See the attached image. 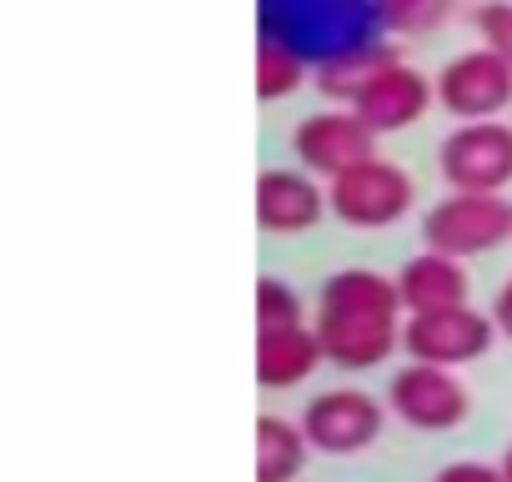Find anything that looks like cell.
I'll list each match as a JSON object with an SVG mask.
<instances>
[{
    "mask_svg": "<svg viewBox=\"0 0 512 482\" xmlns=\"http://www.w3.org/2000/svg\"><path fill=\"white\" fill-rule=\"evenodd\" d=\"M422 241L447 257H487L512 241V201L502 191H447L422 216Z\"/></svg>",
    "mask_w": 512,
    "mask_h": 482,
    "instance_id": "obj_1",
    "label": "cell"
},
{
    "mask_svg": "<svg viewBox=\"0 0 512 482\" xmlns=\"http://www.w3.org/2000/svg\"><path fill=\"white\" fill-rule=\"evenodd\" d=\"M327 196H332V216L357 226V231H382V226H397L412 201H417V186L412 176L397 166V161H362L352 171H342L337 181H327Z\"/></svg>",
    "mask_w": 512,
    "mask_h": 482,
    "instance_id": "obj_2",
    "label": "cell"
},
{
    "mask_svg": "<svg viewBox=\"0 0 512 482\" xmlns=\"http://www.w3.org/2000/svg\"><path fill=\"white\" fill-rule=\"evenodd\" d=\"M437 171L452 191L512 186V121H457L437 146Z\"/></svg>",
    "mask_w": 512,
    "mask_h": 482,
    "instance_id": "obj_3",
    "label": "cell"
},
{
    "mask_svg": "<svg viewBox=\"0 0 512 482\" xmlns=\"http://www.w3.org/2000/svg\"><path fill=\"white\" fill-rule=\"evenodd\" d=\"M497 337L492 312H472L462 307H442V312H407L402 322V352L412 362H432V367H467L477 357H487Z\"/></svg>",
    "mask_w": 512,
    "mask_h": 482,
    "instance_id": "obj_4",
    "label": "cell"
},
{
    "mask_svg": "<svg viewBox=\"0 0 512 482\" xmlns=\"http://www.w3.org/2000/svg\"><path fill=\"white\" fill-rule=\"evenodd\" d=\"M437 106L457 121H497L512 111V66L492 46H472L437 71Z\"/></svg>",
    "mask_w": 512,
    "mask_h": 482,
    "instance_id": "obj_5",
    "label": "cell"
},
{
    "mask_svg": "<svg viewBox=\"0 0 512 482\" xmlns=\"http://www.w3.org/2000/svg\"><path fill=\"white\" fill-rule=\"evenodd\" d=\"M292 156L312 171V176H327L337 181L342 171L362 166L377 156V131L352 111V106H332V111H317L307 121H297L292 131Z\"/></svg>",
    "mask_w": 512,
    "mask_h": 482,
    "instance_id": "obj_6",
    "label": "cell"
},
{
    "mask_svg": "<svg viewBox=\"0 0 512 482\" xmlns=\"http://www.w3.org/2000/svg\"><path fill=\"white\" fill-rule=\"evenodd\" d=\"M402 312H367V307H317V337L332 367L367 372L382 367L402 347Z\"/></svg>",
    "mask_w": 512,
    "mask_h": 482,
    "instance_id": "obj_7",
    "label": "cell"
},
{
    "mask_svg": "<svg viewBox=\"0 0 512 482\" xmlns=\"http://www.w3.org/2000/svg\"><path fill=\"white\" fill-rule=\"evenodd\" d=\"M387 407L417 432H452L472 402H467V387L457 382L452 367L412 362L387 382Z\"/></svg>",
    "mask_w": 512,
    "mask_h": 482,
    "instance_id": "obj_8",
    "label": "cell"
},
{
    "mask_svg": "<svg viewBox=\"0 0 512 482\" xmlns=\"http://www.w3.org/2000/svg\"><path fill=\"white\" fill-rule=\"evenodd\" d=\"M437 101V76H422L417 66H407L402 56H392L387 66L372 71V81L357 91L352 111L377 131V136H392V131H407L417 126Z\"/></svg>",
    "mask_w": 512,
    "mask_h": 482,
    "instance_id": "obj_9",
    "label": "cell"
},
{
    "mask_svg": "<svg viewBox=\"0 0 512 482\" xmlns=\"http://www.w3.org/2000/svg\"><path fill=\"white\" fill-rule=\"evenodd\" d=\"M302 427H307V442L317 452L352 457V452H367L382 437V402L357 392V387H332V392L307 402Z\"/></svg>",
    "mask_w": 512,
    "mask_h": 482,
    "instance_id": "obj_10",
    "label": "cell"
},
{
    "mask_svg": "<svg viewBox=\"0 0 512 482\" xmlns=\"http://www.w3.org/2000/svg\"><path fill=\"white\" fill-rule=\"evenodd\" d=\"M332 211V196L322 191V176L307 166H267L256 176V226L272 236L312 231Z\"/></svg>",
    "mask_w": 512,
    "mask_h": 482,
    "instance_id": "obj_11",
    "label": "cell"
},
{
    "mask_svg": "<svg viewBox=\"0 0 512 482\" xmlns=\"http://www.w3.org/2000/svg\"><path fill=\"white\" fill-rule=\"evenodd\" d=\"M397 292L407 312H442V307H462L472 292V277L462 267V257L447 252H417L412 262H402L397 272Z\"/></svg>",
    "mask_w": 512,
    "mask_h": 482,
    "instance_id": "obj_12",
    "label": "cell"
},
{
    "mask_svg": "<svg viewBox=\"0 0 512 482\" xmlns=\"http://www.w3.org/2000/svg\"><path fill=\"white\" fill-rule=\"evenodd\" d=\"M322 362H327L322 337H317V327H307V322L282 327V332H256V382L272 387V392L307 382Z\"/></svg>",
    "mask_w": 512,
    "mask_h": 482,
    "instance_id": "obj_13",
    "label": "cell"
},
{
    "mask_svg": "<svg viewBox=\"0 0 512 482\" xmlns=\"http://www.w3.org/2000/svg\"><path fill=\"white\" fill-rule=\"evenodd\" d=\"M397 51L387 46V41H347V46H332L322 61H317V91L327 96V101H337V106H352L357 101V91L372 81V71L377 66H387Z\"/></svg>",
    "mask_w": 512,
    "mask_h": 482,
    "instance_id": "obj_14",
    "label": "cell"
},
{
    "mask_svg": "<svg viewBox=\"0 0 512 482\" xmlns=\"http://www.w3.org/2000/svg\"><path fill=\"white\" fill-rule=\"evenodd\" d=\"M307 427L287 417H256V482H292L307 467Z\"/></svg>",
    "mask_w": 512,
    "mask_h": 482,
    "instance_id": "obj_15",
    "label": "cell"
},
{
    "mask_svg": "<svg viewBox=\"0 0 512 482\" xmlns=\"http://www.w3.org/2000/svg\"><path fill=\"white\" fill-rule=\"evenodd\" d=\"M307 86V61L287 36H262L256 46V96L262 101H282L292 91Z\"/></svg>",
    "mask_w": 512,
    "mask_h": 482,
    "instance_id": "obj_16",
    "label": "cell"
},
{
    "mask_svg": "<svg viewBox=\"0 0 512 482\" xmlns=\"http://www.w3.org/2000/svg\"><path fill=\"white\" fill-rule=\"evenodd\" d=\"M367 6L392 36H432L452 16V0H367Z\"/></svg>",
    "mask_w": 512,
    "mask_h": 482,
    "instance_id": "obj_17",
    "label": "cell"
},
{
    "mask_svg": "<svg viewBox=\"0 0 512 482\" xmlns=\"http://www.w3.org/2000/svg\"><path fill=\"white\" fill-rule=\"evenodd\" d=\"M302 322V297L282 277H256V332H282Z\"/></svg>",
    "mask_w": 512,
    "mask_h": 482,
    "instance_id": "obj_18",
    "label": "cell"
},
{
    "mask_svg": "<svg viewBox=\"0 0 512 482\" xmlns=\"http://www.w3.org/2000/svg\"><path fill=\"white\" fill-rule=\"evenodd\" d=\"M477 36H482V46H492L512 66V0H487V6H477Z\"/></svg>",
    "mask_w": 512,
    "mask_h": 482,
    "instance_id": "obj_19",
    "label": "cell"
},
{
    "mask_svg": "<svg viewBox=\"0 0 512 482\" xmlns=\"http://www.w3.org/2000/svg\"><path fill=\"white\" fill-rule=\"evenodd\" d=\"M432 482H507L502 467H487V462H447Z\"/></svg>",
    "mask_w": 512,
    "mask_h": 482,
    "instance_id": "obj_20",
    "label": "cell"
},
{
    "mask_svg": "<svg viewBox=\"0 0 512 482\" xmlns=\"http://www.w3.org/2000/svg\"><path fill=\"white\" fill-rule=\"evenodd\" d=\"M492 322H497V332L512 342V277L497 287V297H492Z\"/></svg>",
    "mask_w": 512,
    "mask_h": 482,
    "instance_id": "obj_21",
    "label": "cell"
},
{
    "mask_svg": "<svg viewBox=\"0 0 512 482\" xmlns=\"http://www.w3.org/2000/svg\"><path fill=\"white\" fill-rule=\"evenodd\" d=\"M502 477L512 482V447H507V457H502Z\"/></svg>",
    "mask_w": 512,
    "mask_h": 482,
    "instance_id": "obj_22",
    "label": "cell"
}]
</instances>
